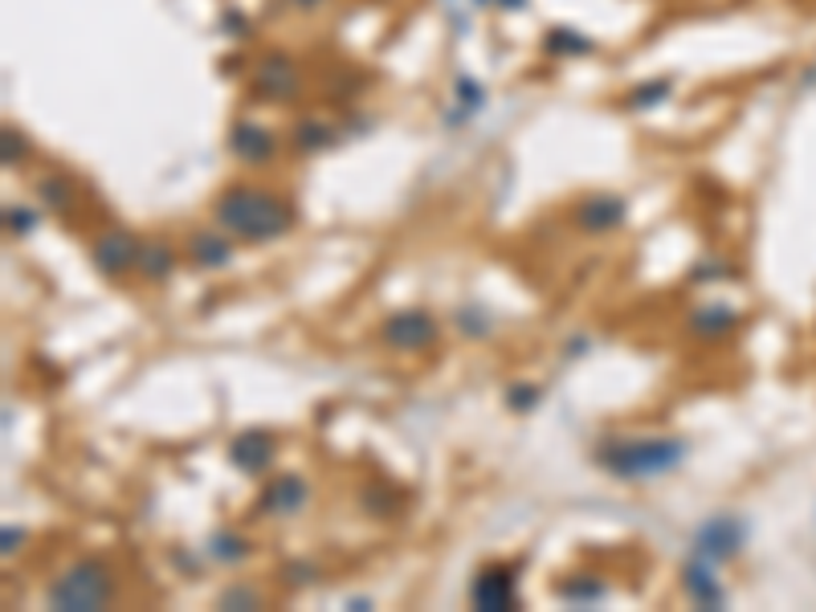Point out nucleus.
I'll use <instances>...</instances> for the list:
<instances>
[{
  "label": "nucleus",
  "mask_w": 816,
  "mask_h": 612,
  "mask_svg": "<svg viewBox=\"0 0 816 612\" xmlns=\"http://www.w3.org/2000/svg\"><path fill=\"white\" fill-rule=\"evenodd\" d=\"M213 221L225 229L229 238L245 241V245H262V241L286 238L294 229V209L265 188L233 184L213 200Z\"/></svg>",
  "instance_id": "obj_1"
},
{
  "label": "nucleus",
  "mask_w": 816,
  "mask_h": 612,
  "mask_svg": "<svg viewBox=\"0 0 816 612\" xmlns=\"http://www.w3.org/2000/svg\"><path fill=\"white\" fill-rule=\"evenodd\" d=\"M596 462L625 482H649L657 474L678 470L686 462V445L678 438H613L601 441Z\"/></svg>",
  "instance_id": "obj_2"
},
{
  "label": "nucleus",
  "mask_w": 816,
  "mask_h": 612,
  "mask_svg": "<svg viewBox=\"0 0 816 612\" xmlns=\"http://www.w3.org/2000/svg\"><path fill=\"white\" fill-rule=\"evenodd\" d=\"M46 600L62 612L107 609V604L114 600V575L102 560H78V563H70L58 580H53L50 592H46Z\"/></svg>",
  "instance_id": "obj_3"
},
{
  "label": "nucleus",
  "mask_w": 816,
  "mask_h": 612,
  "mask_svg": "<svg viewBox=\"0 0 816 612\" xmlns=\"http://www.w3.org/2000/svg\"><path fill=\"white\" fill-rule=\"evenodd\" d=\"M299 90H302L299 66L290 62L286 53H265L258 74H253V94L265 102H290L299 99Z\"/></svg>",
  "instance_id": "obj_4"
},
{
  "label": "nucleus",
  "mask_w": 816,
  "mask_h": 612,
  "mask_svg": "<svg viewBox=\"0 0 816 612\" xmlns=\"http://www.w3.org/2000/svg\"><path fill=\"white\" fill-rule=\"evenodd\" d=\"M470 600H474L482 612H498V609H515L518 604V588H515V572L503 568V563H490L474 575L470 584Z\"/></svg>",
  "instance_id": "obj_5"
},
{
  "label": "nucleus",
  "mask_w": 816,
  "mask_h": 612,
  "mask_svg": "<svg viewBox=\"0 0 816 612\" xmlns=\"http://www.w3.org/2000/svg\"><path fill=\"white\" fill-rule=\"evenodd\" d=\"M380 335H384V343L396 351H421L437 339V323H433L425 311H396L384 319Z\"/></svg>",
  "instance_id": "obj_6"
},
{
  "label": "nucleus",
  "mask_w": 816,
  "mask_h": 612,
  "mask_svg": "<svg viewBox=\"0 0 816 612\" xmlns=\"http://www.w3.org/2000/svg\"><path fill=\"white\" fill-rule=\"evenodd\" d=\"M625 217H628V204L621 197H613V192H592V197H584L572 209V221L584 233H613V229L625 225Z\"/></svg>",
  "instance_id": "obj_7"
},
{
  "label": "nucleus",
  "mask_w": 816,
  "mask_h": 612,
  "mask_svg": "<svg viewBox=\"0 0 816 612\" xmlns=\"http://www.w3.org/2000/svg\"><path fill=\"white\" fill-rule=\"evenodd\" d=\"M139 245L135 238H127V233H119V229H111V233H102L94 245H90V262L99 265V274L107 278H119L127 274L131 265H139Z\"/></svg>",
  "instance_id": "obj_8"
},
{
  "label": "nucleus",
  "mask_w": 816,
  "mask_h": 612,
  "mask_svg": "<svg viewBox=\"0 0 816 612\" xmlns=\"http://www.w3.org/2000/svg\"><path fill=\"white\" fill-rule=\"evenodd\" d=\"M694 543H698V555H703V560H727V555L739 551L743 526L735 523L731 514H715V519H706V523L698 526Z\"/></svg>",
  "instance_id": "obj_9"
},
{
  "label": "nucleus",
  "mask_w": 816,
  "mask_h": 612,
  "mask_svg": "<svg viewBox=\"0 0 816 612\" xmlns=\"http://www.w3.org/2000/svg\"><path fill=\"white\" fill-rule=\"evenodd\" d=\"M306 482L299 474H282V478H270L262 490V499H258V511L262 514H299L306 506Z\"/></svg>",
  "instance_id": "obj_10"
},
{
  "label": "nucleus",
  "mask_w": 816,
  "mask_h": 612,
  "mask_svg": "<svg viewBox=\"0 0 816 612\" xmlns=\"http://www.w3.org/2000/svg\"><path fill=\"white\" fill-rule=\"evenodd\" d=\"M229 148H233V155L245 163H270L278 151V139L265 131V127H258L253 119H241V123H233V131H229Z\"/></svg>",
  "instance_id": "obj_11"
},
{
  "label": "nucleus",
  "mask_w": 816,
  "mask_h": 612,
  "mask_svg": "<svg viewBox=\"0 0 816 612\" xmlns=\"http://www.w3.org/2000/svg\"><path fill=\"white\" fill-rule=\"evenodd\" d=\"M229 458H233V465H238V470H245V474H262L265 465L274 462V438H270V433H262V429L241 433V438L229 445Z\"/></svg>",
  "instance_id": "obj_12"
},
{
  "label": "nucleus",
  "mask_w": 816,
  "mask_h": 612,
  "mask_svg": "<svg viewBox=\"0 0 816 612\" xmlns=\"http://www.w3.org/2000/svg\"><path fill=\"white\" fill-rule=\"evenodd\" d=\"M682 584L691 592L694 604H703V609H718L723 604V588L715 584V575H711V563L698 555L694 563H686V572H682Z\"/></svg>",
  "instance_id": "obj_13"
},
{
  "label": "nucleus",
  "mask_w": 816,
  "mask_h": 612,
  "mask_svg": "<svg viewBox=\"0 0 816 612\" xmlns=\"http://www.w3.org/2000/svg\"><path fill=\"white\" fill-rule=\"evenodd\" d=\"M189 258L201 265V270H221V265H229V258H233V245H229L225 238H216L213 229H204V233H192Z\"/></svg>",
  "instance_id": "obj_14"
},
{
  "label": "nucleus",
  "mask_w": 816,
  "mask_h": 612,
  "mask_svg": "<svg viewBox=\"0 0 816 612\" xmlns=\"http://www.w3.org/2000/svg\"><path fill=\"white\" fill-rule=\"evenodd\" d=\"M172 265H177V250H168L163 241H151V245L139 250V270L148 278H155V282L172 274Z\"/></svg>",
  "instance_id": "obj_15"
},
{
  "label": "nucleus",
  "mask_w": 816,
  "mask_h": 612,
  "mask_svg": "<svg viewBox=\"0 0 816 612\" xmlns=\"http://www.w3.org/2000/svg\"><path fill=\"white\" fill-rule=\"evenodd\" d=\"M604 596V580H588V575H572L560 584V600H572V604H596Z\"/></svg>",
  "instance_id": "obj_16"
},
{
  "label": "nucleus",
  "mask_w": 816,
  "mask_h": 612,
  "mask_svg": "<svg viewBox=\"0 0 816 612\" xmlns=\"http://www.w3.org/2000/svg\"><path fill=\"white\" fill-rule=\"evenodd\" d=\"M735 327V311L731 307H706V311H694V331L698 335H723Z\"/></svg>",
  "instance_id": "obj_17"
},
{
  "label": "nucleus",
  "mask_w": 816,
  "mask_h": 612,
  "mask_svg": "<svg viewBox=\"0 0 816 612\" xmlns=\"http://www.w3.org/2000/svg\"><path fill=\"white\" fill-rule=\"evenodd\" d=\"M331 139H335V131H331L323 119H306V123H299V131H294V148L319 151V148H326Z\"/></svg>",
  "instance_id": "obj_18"
},
{
  "label": "nucleus",
  "mask_w": 816,
  "mask_h": 612,
  "mask_svg": "<svg viewBox=\"0 0 816 612\" xmlns=\"http://www.w3.org/2000/svg\"><path fill=\"white\" fill-rule=\"evenodd\" d=\"M41 200L50 204V213H66L74 204V188L66 184V180H58V175H46L41 180Z\"/></svg>",
  "instance_id": "obj_19"
},
{
  "label": "nucleus",
  "mask_w": 816,
  "mask_h": 612,
  "mask_svg": "<svg viewBox=\"0 0 816 612\" xmlns=\"http://www.w3.org/2000/svg\"><path fill=\"white\" fill-rule=\"evenodd\" d=\"M209 551H213L216 560L238 563V560H245V555H250V543H245L241 535H216L213 543H209Z\"/></svg>",
  "instance_id": "obj_20"
},
{
  "label": "nucleus",
  "mask_w": 816,
  "mask_h": 612,
  "mask_svg": "<svg viewBox=\"0 0 816 612\" xmlns=\"http://www.w3.org/2000/svg\"><path fill=\"white\" fill-rule=\"evenodd\" d=\"M669 99V82H649L645 90H637L633 94V107H653V102Z\"/></svg>",
  "instance_id": "obj_21"
},
{
  "label": "nucleus",
  "mask_w": 816,
  "mask_h": 612,
  "mask_svg": "<svg viewBox=\"0 0 816 612\" xmlns=\"http://www.w3.org/2000/svg\"><path fill=\"white\" fill-rule=\"evenodd\" d=\"M560 46H564L567 53H572V50H588V41L576 38V33H567V29H555L552 38H547V50H552V53L560 50Z\"/></svg>",
  "instance_id": "obj_22"
},
{
  "label": "nucleus",
  "mask_w": 816,
  "mask_h": 612,
  "mask_svg": "<svg viewBox=\"0 0 816 612\" xmlns=\"http://www.w3.org/2000/svg\"><path fill=\"white\" fill-rule=\"evenodd\" d=\"M33 225H38V221H33V213H29V209H9V229H21V233H29Z\"/></svg>",
  "instance_id": "obj_23"
},
{
  "label": "nucleus",
  "mask_w": 816,
  "mask_h": 612,
  "mask_svg": "<svg viewBox=\"0 0 816 612\" xmlns=\"http://www.w3.org/2000/svg\"><path fill=\"white\" fill-rule=\"evenodd\" d=\"M233 604H258V596H253V592H245V588H233V592H225V596H221V609H233Z\"/></svg>",
  "instance_id": "obj_24"
},
{
  "label": "nucleus",
  "mask_w": 816,
  "mask_h": 612,
  "mask_svg": "<svg viewBox=\"0 0 816 612\" xmlns=\"http://www.w3.org/2000/svg\"><path fill=\"white\" fill-rule=\"evenodd\" d=\"M286 4H290V9H299V13H314L323 0H286Z\"/></svg>",
  "instance_id": "obj_25"
},
{
  "label": "nucleus",
  "mask_w": 816,
  "mask_h": 612,
  "mask_svg": "<svg viewBox=\"0 0 816 612\" xmlns=\"http://www.w3.org/2000/svg\"><path fill=\"white\" fill-rule=\"evenodd\" d=\"M531 397H535V392H527V388H515V392H511V404H518V409H527Z\"/></svg>",
  "instance_id": "obj_26"
}]
</instances>
